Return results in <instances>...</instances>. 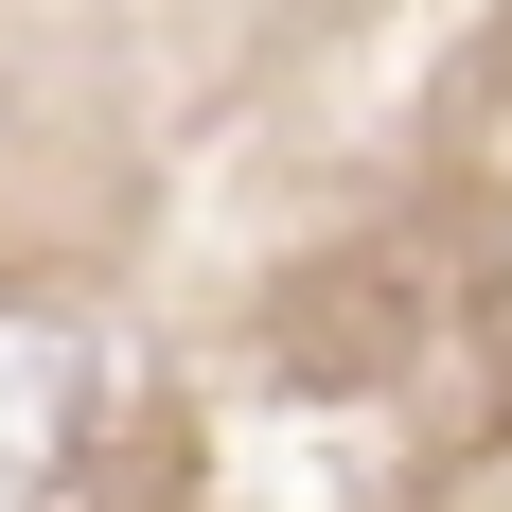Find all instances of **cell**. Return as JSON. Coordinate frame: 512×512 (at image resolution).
Instances as JSON below:
<instances>
[]
</instances>
